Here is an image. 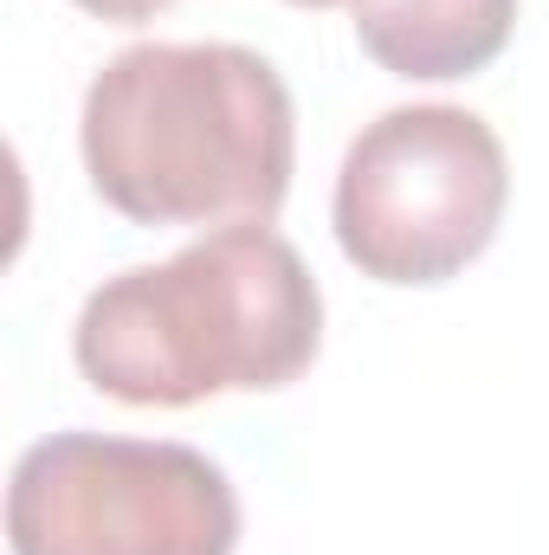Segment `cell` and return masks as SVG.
I'll use <instances>...</instances> for the list:
<instances>
[{"mask_svg": "<svg viewBox=\"0 0 549 555\" xmlns=\"http://www.w3.org/2000/svg\"><path fill=\"white\" fill-rule=\"evenodd\" d=\"M78 149L98 201L130 227H272L297 117L272 59L227 39H149L91 78Z\"/></svg>", "mask_w": 549, "mask_h": 555, "instance_id": "6da1fadb", "label": "cell"}, {"mask_svg": "<svg viewBox=\"0 0 549 555\" xmlns=\"http://www.w3.org/2000/svg\"><path fill=\"white\" fill-rule=\"evenodd\" d=\"M323 349V291L266 220L104 278L72 330L78 375L124 408L291 388Z\"/></svg>", "mask_w": 549, "mask_h": 555, "instance_id": "7a4b0ae2", "label": "cell"}, {"mask_svg": "<svg viewBox=\"0 0 549 555\" xmlns=\"http://www.w3.org/2000/svg\"><path fill=\"white\" fill-rule=\"evenodd\" d=\"M511 162L498 130L459 104L382 111L336 168V246L375 284H446L505 227Z\"/></svg>", "mask_w": 549, "mask_h": 555, "instance_id": "3957f363", "label": "cell"}, {"mask_svg": "<svg viewBox=\"0 0 549 555\" xmlns=\"http://www.w3.org/2000/svg\"><path fill=\"white\" fill-rule=\"evenodd\" d=\"M7 543L13 555H233L240 498L194 446L78 426L20 452Z\"/></svg>", "mask_w": 549, "mask_h": 555, "instance_id": "277c9868", "label": "cell"}, {"mask_svg": "<svg viewBox=\"0 0 549 555\" xmlns=\"http://www.w3.org/2000/svg\"><path fill=\"white\" fill-rule=\"evenodd\" d=\"M518 26V0H356L362 52L408 85L485 72Z\"/></svg>", "mask_w": 549, "mask_h": 555, "instance_id": "5b68a950", "label": "cell"}, {"mask_svg": "<svg viewBox=\"0 0 549 555\" xmlns=\"http://www.w3.org/2000/svg\"><path fill=\"white\" fill-rule=\"evenodd\" d=\"M72 7H85L91 20H111V26H142V20L168 13L175 0H72ZM291 7H356V0H291Z\"/></svg>", "mask_w": 549, "mask_h": 555, "instance_id": "8992f818", "label": "cell"}]
</instances>
